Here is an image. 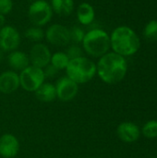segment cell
I'll return each instance as SVG.
<instances>
[{"instance_id": "cell-1", "label": "cell", "mask_w": 157, "mask_h": 158, "mask_svg": "<svg viewBox=\"0 0 157 158\" xmlns=\"http://www.w3.org/2000/svg\"><path fill=\"white\" fill-rule=\"evenodd\" d=\"M128 65L124 56L115 53H106L100 57L96 65V72L100 79L107 84L121 81L127 74Z\"/></svg>"}, {"instance_id": "cell-2", "label": "cell", "mask_w": 157, "mask_h": 158, "mask_svg": "<svg viewBox=\"0 0 157 158\" xmlns=\"http://www.w3.org/2000/svg\"><path fill=\"white\" fill-rule=\"evenodd\" d=\"M110 47L122 56H132L140 48V39L130 27L120 26L116 28L110 36Z\"/></svg>"}, {"instance_id": "cell-3", "label": "cell", "mask_w": 157, "mask_h": 158, "mask_svg": "<svg viewBox=\"0 0 157 158\" xmlns=\"http://www.w3.org/2000/svg\"><path fill=\"white\" fill-rule=\"evenodd\" d=\"M82 48L85 53L93 57H101L110 48V36L101 29H93L85 33L82 40Z\"/></svg>"}, {"instance_id": "cell-4", "label": "cell", "mask_w": 157, "mask_h": 158, "mask_svg": "<svg viewBox=\"0 0 157 158\" xmlns=\"http://www.w3.org/2000/svg\"><path fill=\"white\" fill-rule=\"evenodd\" d=\"M66 71L67 76L76 83H86L96 74V65L91 59L81 56L69 60Z\"/></svg>"}, {"instance_id": "cell-5", "label": "cell", "mask_w": 157, "mask_h": 158, "mask_svg": "<svg viewBox=\"0 0 157 158\" xmlns=\"http://www.w3.org/2000/svg\"><path fill=\"white\" fill-rule=\"evenodd\" d=\"M53 13L52 6L47 1L35 0L29 6L28 18L33 26L43 27L52 19Z\"/></svg>"}, {"instance_id": "cell-6", "label": "cell", "mask_w": 157, "mask_h": 158, "mask_svg": "<svg viewBox=\"0 0 157 158\" xmlns=\"http://www.w3.org/2000/svg\"><path fill=\"white\" fill-rule=\"evenodd\" d=\"M19 76L20 86L27 92H35L45 80L43 69L32 65L20 71Z\"/></svg>"}, {"instance_id": "cell-7", "label": "cell", "mask_w": 157, "mask_h": 158, "mask_svg": "<svg viewBox=\"0 0 157 158\" xmlns=\"http://www.w3.org/2000/svg\"><path fill=\"white\" fill-rule=\"evenodd\" d=\"M20 40V34L15 27L5 25L0 30V50L3 52L17 50L19 46Z\"/></svg>"}, {"instance_id": "cell-8", "label": "cell", "mask_w": 157, "mask_h": 158, "mask_svg": "<svg viewBox=\"0 0 157 158\" xmlns=\"http://www.w3.org/2000/svg\"><path fill=\"white\" fill-rule=\"evenodd\" d=\"M47 42L56 46H66L70 44L69 29L61 24H53L44 32Z\"/></svg>"}, {"instance_id": "cell-9", "label": "cell", "mask_w": 157, "mask_h": 158, "mask_svg": "<svg viewBox=\"0 0 157 158\" xmlns=\"http://www.w3.org/2000/svg\"><path fill=\"white\" fill-rule=\"evenodd\" d=\"M51 52L47 45L43 43L34 44L29 54L30 63L32 66H35L40 69L45 68L48 64H50L51 60Z\"/></svg>"}, {"instance_id": "cell-10", "label": "cell", "mask_w": 157, "mask_h": 158, "mask_svg": "<svg viewBox=\"0 0 157 158\" xmlns=\"http://www.w3.org/2000/svg\"><path fill=\"white\" fill-rule=\"evenodd\" d=\"M56 97H58L63 102L71 101L76 97L79 92L78 83L73 81L71 79L67 77L60 78L56 85Z\"/></svg>"}, {"instance_id": "cell-11", "label": "cell", "mask_w": 157, "mask_h": 158, "mask_svg": "<svg viewBox=\"0 0 157 158\" xmlns=\"http://www.w3.org/2000/svg\"><path fill=\"white\" fill-rule=\"evenodd\" d=\"M19 150L18 139L9 133L0 137V156L4 158L15 157Z\"/></svg>"}, {"instance_id": "cell-12", "label": "cell", "mask_w": 157, "mask_h": 158, "mask_svg": "<svg viewBox=\"0 0 157 158\" xmlns=\"http://www.w3.org/2000/svg\"><path fill=\"white\" fill-rule=\"evenodd\" d=\"M19 86V76L16 71L7 70L0 75V92L2 94H12Z\"/></svg>"}, {"instance_id": "cell-13", "label": "cell", "mask_w": 157, "mask_h": 158, "mask_svg": "<svg viewBox=\"0 0 157 158\" xmlns=\"http://www.w3.org/2000/svg\"><path fill=\"white\" fill-rule=\"evenodd\" d=\"M117 133L121 141L125 143H133L139 139L141 132L136 124L132 122H123L118 127Z\"/></svg>"}, {"instance_id": "cell-14", "label": "cell", "mask_w": 157, "mask_h": 158, "mask_svg": "<svg viewBox=\"0 0 157 158\" xmlns=\"http://www.w3.org/2000/svg\"><path fill=\"white\" fill-rule=\"evenodd\" d=\"M7 63L14 71H22L30 66V58L26 53L15 50L9 53Z\"/></svg>"}, {"instance_id": "cell-15", "label": "cell", "mask_w": 157, "mask_h": 158, "mask_svg": "<svg viewBox=\"0 0 157 158\" xmlns=\"http://www.w3.org/2000/svg\"><path fill=\"white\" fill-rule=\"evenodd\" d=\"M77 18L81 24L85 26L90 25L95 18V11L93 6L86 2L80 4L77 8Z\"/></svg>"}, {"instance_id": "cell-16", "label": "cell", "mask_w": 157, "mask_h": 158, "mask_svg": "<svg viewBox=\"0 0 157 158\" xmlns=\"http://www.w3.org/2000/svg\"><path fill=\"white\" fill-rule=\"evenodd\" d=\"M36 98L44 103L53 102L56 98V86L52 83H43L36 91H35Z\"/></svg>"}, {"instance_id": "cell-17", "label": "cell", "mask_w": 157, "mask_h": 158, "mask_svg": "<svg viewBox=\"0 0 157 158\" xmlns=\"http://www.w3.org/2000/svg\"><path fill=\"white\" fill-rule=\"evenodd\" d=\"M51 6L59 16H69L74 10V0H51Z\"/></svg>"}, {"instance_id": "cell-18", "label": "cell", "mask_w": 157, "mask_h": 158, "mask_svg": "<svg viewBox=\"0 0 157 158\" xmlns=\"http://www.w3.org/2000/svg\"><path fill=\"white\" fill-rule=\"evenodd\" d=\"M69 62V58L68 57L65 52H56L52 55L50 64L53 65L56 69H66Z\"/></svg>"}, {"instance_id": "cell-19", "label": "cell", "mask_w": 157, "mask_h": 158, "mask_svg": "<svg viewBox=\"0 0 157 158\" xmlns=\"http://www.w3.org/2000/svg\"><path fill=\"white\" fill-rule=\"evenodd\" d=\"M25 37L33 43H41V41L44 38V31L42 27L31 26L26 30Z\"/></svg>"}, {"instance_id": "cell-20", "label": "cell", "mask_w": 157, "mask_h": 158, "mask_svg": "<svg viewBox=\"0 0 157 158\" xmlns=\"http://www.w3.org/2000/svg\"><path fill=\"white\" fill-rule=\"evenodd\" d=\"M143 34L148 41H157V20H151L145 26Z\"/></svg>"}, {"instance_id": "cell-21", "label": "cell", "mask_w": 157, "mask_h": 158, "mask_svg": "<svg viewBox=\"0 0 157 158\" xmlns=\"http://www.w3.org/2000/svg\"><path fill=\"white\" fill-rule=\"evenodd\" d=\"M143 133L146 138H157V120L148 121L143 128Z\"/></svg>"}, {"instance_id": "cell-22", "label": "cell", "mask_w": 157, "mask_h": 158, "mask_svg": "<svg viewBox=\"0 0 157 158\" xmlns=\"http://www.w3.org/2000/svg\"><path fill=\"white\" fill-rule=\"evenodd\" d=\"M69 34H70V43L76 44L82 43V40L85 36L84 31L80 26H73L71 29H69Z\"/></svg>"}, {"instance_id": "cell-23", "label": "cell", "mask_w": 157, "mask_h": 158, "mask_svg": "<svg viewBox=\"0 0 157 158\" xmlns=\"http://www.w3.org/2000/svg\"><path fill=\"white\" fill-rule=\"evenodd\" d=\"M65 53L67 54V56L69 58V60L74 59V58H78V57H81V56H83L82 49L78 44H73L69 45Z\"/></svg>"}, {"instance_id": "cell-24", "label": "cell", "mask_w": 157, "mask_h": 158, "mask_svg": "<svg viewBox=\"0 0 157 158\" xmlns=\"http://www.w3.org/2000/svg\"><path fill=\"white\" fill-rule=\"evenodd\" d=\"M13 8L12 0H0V14L5 16L11 12Z\"/></svg>"}, {"instance_id": "cell-25", "label": "cell", "mask_w": 157, "mask_h": 158, "mask_svg": "<svg viewBox=\"0 0 157 158\" xmlns=\"http://www.w3.org/2000/svg\"><path fill=\"white\" fill-rule=\"evenodd\" d=\"M43 73H44V77L45 78H52V77H55L56 74H57V71L58 69H56L53 65L51 64H48L45 68L43 69Z\"/></svg>"}, {"instance_id": "cell-26", "label": "cell", "mask_w": 157, "mask_h": 158, "mask_svg": "<svg viewBox=\"0 0 157 158\" xmlns=\"http://www.w3.org/2000/svg\"><path fill=\"white\" fill-rule=\"evenodd\" d=\"M5 26V16L0 14V30Z\"/></svg>"}, {"instance_id": "cell-27", "label": "cell", "mask_w": 157, "mask_h": 158, "mask_svg": "<svg viewBox=\"0 0 157 158\" xmlns=\"http://www.w3.org/2000/svg\"><path fill=\"white\" fill-rule=\"evenodd\" d=\"M3 58H4V52L2 50H0V62L3 60Z\"/></svg>"}, {"instance_id": "cell-28", "label": "cell", "mask_w": 157, "mask_h": 158, "mask_svg": "<svg viewBox=\"0 0 157 158\" xmlns=\"http://www.w3.org/2000/svg\"><path fill=\"white\" fill-rule=\"evenodd\" d=\"M29 1H31V2H33V1H35V0H29Z\"/></svg>"}, {"instance_id": "cell-29", "label": "cell", "mask_w": 157, "mask_h": 158, "mask_svg": "<svg viewBox=\"0 0 157 158\" xmlns=\"http://www.w3.org/2000/svg\"><path fill=\"white\" fill-rule=\"evenodd\" d=\"M91 158H96V157H91Z\"/></svg>"}]
</instances>
